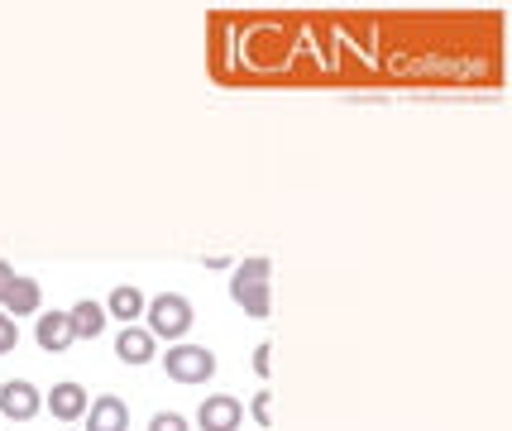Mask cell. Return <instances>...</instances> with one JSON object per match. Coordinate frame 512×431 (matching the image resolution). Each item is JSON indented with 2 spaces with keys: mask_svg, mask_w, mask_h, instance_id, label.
Instances as JSON below:
<instances>
[{
  "mask_svg": "<svg viewBox=\"0 0 512 431\" xmlns=\"http://www.w3.org/2000/svg\"><path fill=\"white\" fill-rule=\"evenodd\" d=\"M273 273V264H268L264 254H254V259H245V264H235V273H230V297H235V307H245V317L264 321L268 312H273V293H268V278Z\"/></svg>",
  "mask_w": 512,
  "mask_h": 431,
  "instance_id": "obj_1",
  "label": "cell"
},
{
  "mask_svg": "<svg viewBox=\"0 0 512 431\" xmlns=\"http://www.w3.org/2000/svg\"><path fill=\"white\" fill-rule=\"evenodd\" d=\"M192 302L182 293H158L149 307H144V331L154 336V341H168V345H178L187 331H192Z\"/></svg>",
  "mask_w": 512,
  "mask_h": 431,
  "instance_id": "obj_2",
  "label": "cell"
},
{
  "mask_svg": "<svg viewBox=\"0 0 512 431\" xmlns=\"http://www.w3.org/2000/svg\"><path fill=\"white\" fill-rule=\"evenodd\" d=\"M163 360V374L173 379V384H187V388H197V384H211L216 379V355L206 350V345H168V355H158Z\"/></svg>",
  "mask_w": 512,
  "mask_h": 431,
  "instance_id": "obj_3",
  "label": "cell"
},
{
  "mask_svg": "<svg viewBox=\"0 0 512 431\" xmlns=\"http://www.w3.org/2000/svg\"><path fill=\"white\" fill-rule=\"evenodd\" d=\"M39 412H44V393L29 384V379L0 384V417H10V422H34Z\"/></svg>",
  "mask_w": 512,
  "mask_h": 431,
  "instance_id": "obj_4",
  "label": "cell"
},
{
  "mask_svg": "<svg viewBox=\"0 0 512 431\" xmlns=\"http://www.w3.org/2000/svg\"><path fill=\"white\" fill-rule=\"evenodd\" d=\"M240 422H245V403L230 398V393H211V398L197 408L201 431H240Z\"/></svg>",
  "mask_w": 512,
  "mask_h": 431,
  "instance_id": "obj_5",
  "label": "cell"
},
{
  "mask_svg": "<svg viewBox=\"0 0 512 431\" xmlns=\"http://www.w3.org/2000/svg\"><path fill=\"white\" fill-rule=\"evenodd\" d=\"M44 408L53 412V422H77V417H87L91 393L82 384L63 379V384H53V393H44Z\"/></svg>",
  "mask_w": 512,
  "mask_h": 431,
  "instance_id": "obj_6",
  "label": "cell"
},
{
  "mask_svg": "<svg viewBox=\"0 0 512 431\" xmlns=\"http://www.w3.org/2000/svg\"><path fill=\"white\" fill-rule=\"evenodd\" d=\"M87 427H91V431H130V403H125V398H115V393H101V398H91Z\"/></svg>",
  "mask_w": 512,
  "mask_h": 431,
  "instance_id": "obj_7",
  "label": "cell"
},
{
  "mask_svg": "<svg viewBox=\"0 0 512 431\" xmlns=\"http://www.w3.org/2000/svg\"><path fill=\"white\" fill-rule=\"evenodd\" d=\"M5 317H34L39 307H44V288H39V278H24L15 273V283H10V293H5Z\"/></svg>",
  "mask_w": 512,
  "mask_h": 431,
  "instance_id": "obj_8",
  "label": "cell"
},
{
  "mask_svg": "<svg viewBox=\"0 0 512 431\" xmlns=\"http://www.w3.org/2000/svg\"><path fill=\"white\" fill-rule=\"evenodd\" d=\"M115 355H120V364L139 369V364L158 360V341L144 331V326H125V331H120V341H115Z\"/></svg>",
  "mask_w": 512,
  "mask_h": 431,
  "instance_id": "obj_9",
  "label": "cell"
},
{
  "mask_svg": "<svg viewBox=\"0 0 512 431\" xmlns=\"http://www.w3.org/2000/svg\"><path fill=\"white\" fill-rule=\"evenodd\" d=\"M67 321H72V336H77V341H96V336H101V331H106V307H101V302H91V297H82V302H72V307H67Z\"/></svg>",
  "mask_w": 512,
  "mask_h": 431,
  "instance_id": "obj_10",
  "label": "cell"
},
{
  "mask_svg": "<svg viewBox=\"0 0 512 431\" xmlns=\"http://www.w3.org/2000/svg\"><path fill=\"white\" fill-rule=\"evenodd\" d=\"M101 307H106V317H115V321H125V326H134V321L144 317V307H149V297L139 293L134 283H120V288H111V297H106Z\"/></svg>",
  "mask_w": 512,
  "mask_h": 431,
  "instance_id": "obj_11",
  "label": "cell"
},
{
  "mask_svg": "<svg viewBox=\"0 0 512 431\" xmlns=\"http://www.w3.org/2000/svg\"><path fill=\"white\" fill-rule=\"evenodd\" d=\"M34 341L44 345L48 355H63L67 345L77 341V336H72V321H67V312H48V317H39V326H34Z\"/></svg>",
  "mask_w": 512,
  "mask_h": 431,
  "instance_id": "obj_12",
  "label": "cell"
},
{
  "mask_svg": "<svg viewBox=\"0 0 512 431\" xmlns=\"http://www.w3.org/2000/svg\"><path fill=\"white\" fill-rule=\"evenodd\" d=\"M249 417L259 422V427H273V393H254V403H249Z\"/></svg>",
  "mask_w": 512,
  "mask_h": 431,
  "instance_id": "obj_13",
  "label": "cell"
},
{
  "mask_svg": "<svg viewBox=\"0 0 512 431\" xmlns=\"http://www.w3.org/2000/svg\"><path fill=\"white\" fill-rule=\"evenodd\" d=\"M149 431H187V417H182V412H154V417H149Z\"/></svg>",
  "mask_w": 512,
  "mask_h": 431,
  "instance_id": "obj_14",
  "label": "cell"
},
{
  "mask_svg": "<svg viewBox=\"0 0 512 431\" xmlns=\"http://www.w3.org/2000/svg\"><path fill=\"white\" fill-rule=\"evenodd\" d=\"M15 345H20V326H15V317L0 312V355H10Z\"/></svg>",
  "mask_w": 512,
  "mask_h": 431,
  "instance_id": "obj_15",
  "label": "cell"
},
{
  "mask_svg": "<svg viewBox=\"0 0 512 431\" xmlns=\"http://www.w3.org/2000/svg\"><path fill=\"white\" fill-rule=\"evenodd\" d=\"M10 283H15V269L0 259V302H5V293H10Z\"/></svg>",
  "mask_w": 512,
  "mask_h": 431,
  "instance_id": "obj_16",
  "label": "cell"
}]
</instances>
